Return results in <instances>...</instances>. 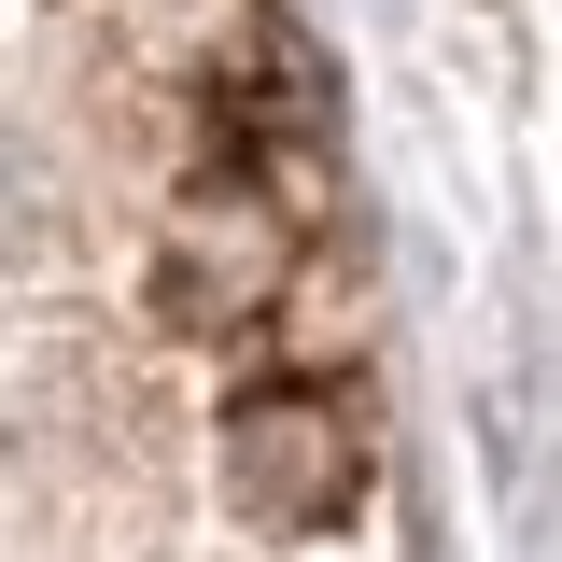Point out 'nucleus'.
<instances>
[{"instance_id":"1","label":"nucleus","mask_w":562,"mask_h":562,"mask_svg":"<svg viewBox=\"0 0 562 562\" xmlns=\"http://www.w3.org/2000/svg\"><path fill=\"white\" fill-rule=\"evenodd\" d=\"M225 492L254 506V520H338L351 492H366V422H351V394H324V380H254L239 408H225Z\"/></svg>"}]
</instances>
